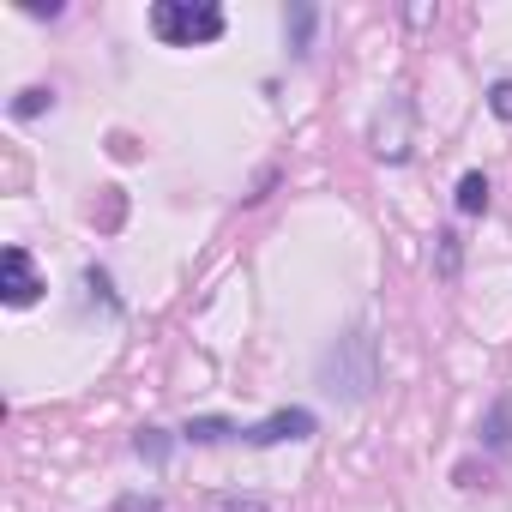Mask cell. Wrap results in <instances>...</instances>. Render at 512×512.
<instances>
[{
  "instance_id": "cell-7",
  "label": "cell",
  "mask_w": 512,
  "mask_h": 512,
  "mask_svg": "<svg viewBox=\"0 0 512 512\" xmlns=\"http://www.w3.org/2000/svg\"><path fill=\"white\" fill-rule=\"evenodd\" d=\"M482 440H488L494 452H506V446H512V404H506V398L488 410V422H482Z\"/></svg>"
},
{
  "instance_id": "cell-15",
  "label": "cell",
  "mask_w": 512,
  "mask_h": 512,
  "mask_svg": "<svg viewBox=\"0 0 512 512\" xmlns=\"http://www.w3.org/2000/svg\"><path fill=\"white\" fill-rule=\"evenodd\" d=\"M440 272H446V278L458 272V235H440Z\"/></svg>"
},
{
  "instance_id": "cell-11",
  "label": "cell",
  "mask_w": 512,
  "mask_h": 512,
  "mask_svg": "<svg viewBox=\"0 0 512 512\" xmlns=\"http://www.w3.org/2000/svg\"><path fill=\"white\" fill-rule=\"evenodd\" d=\"M133 446H139V458H151V464H163V458H169V434H163V428H139V440H133Z\"/></svg>"
},
{
  "instance_id": "cell-9",
  "label": "cell",
  "mask_w": 512,
  "mask_h": 512,
  "mask_svg": "<svg viewBox=\"0 0 512 512\" xmlns=\"http://www.w3.org/2000/svg\"><path fill=\"white\" fill-rule=\"evenodd\" d=\"M458 211H464V217L488 211V175H476V169H470V175L458 181Z\"/></svg>"
},
{
  "instance_id": "cell-13",
  "label": "cell",
  "mask_w": 512,
  "mask_h": 512,
  "mask_svg": "<svg viewBox=\"0 0 512 512\" xmlns=\"http://www.w3.org/2000/svg\"><path fill=\"white\" fill-rule=\"evenodd\" d=\"M115 512H163V500H157V494H121Z\"/></svg>"
},
{
  "instance_id": "cell-1",
  "label": "cell",
  "mask_w": 512,
  "mask_h": 512,
  "mask_svg": "<svg viewBox=\"0 0 512 512\" xmlns=\"http://www.w3.org/2000/svg\"><path fill=\"white\" fill-rule=\"evenodd\" d=\"M320 386L338 392V398H350V404H362V398L380 386V344H374L368 326L344 332V338L326 350V362H320Z\"/></svg>"
},
{
  "instance_id": "cell-14",
  "label": "cell",
  "mask_w": 512,
  "mask_h": 512,
  "mask_svg": "<svg viewBox=\"0 0 512 512\" xmlns=\"http://www.w3.org/2000/svg\"><path fill=\"white\" fill-rule=\"evenodd\" d=\"M488 109H494L500 121H512V79H500V85L488 91Z\"/></svg>"
},
{
  "instance_id": "cell-10",
  "label": "cell",
  "mask_w": 512,
  "mask_h": 512,
  "mask_svg": "<svg viewBox=\"0 0 512 512\" xmlns=\"http://www.w3.org/2000/svg\"><path fill=\"white\" fill-rule=\"evenodd\" d=\"M43 109H55V91H43V85H31V91L13 97V115H19V121H37Z\"/></svg>"
},
{
  "instance_id": "cell-8",
  "label": "cell",
  "mask_w": 512,
  "mask_h": 512,
  "mask_svg": "<svg viewBox=\"0 0 512 512\" xmlns=\"http://www.w3.org/2000/svg\"><path fill=\"white\" fill-rule=\"evenodd\" d=\"M284 37H290V49H296V55H308V43H314V7H290Z\"/></svg>"
},
{
  "instance_id": "cell-2",
  "label": "cell",
  "mask_w": 512,
  "mask_h": 512,
  "mask_svg": "<svg viewBox=\"0 0 512 512\" xmlns=\"http://www.w3.org/2000/svg\"><path fill=\"white\" fill-rule=\"evenodd\" d=\"M151 37L169 43V49H205V43L223 37V7H211V0H157Z\"/></svg>"
},
{
  "instance_id": "cell-12",
  "label": "cell",
  "mask_w": 512,
  "mask_h": 512,
  "mask_svg": "<svg viewBox=\"0 0 512 512\" xmlns=\"http://www.w3.org/2000/svg\"><path fill=\"white\" fill-rule=\"evenodd\" d=\"M85 290H91V302H103L109 314H121V302H115V290H109V272L91 266V272H85Z\"/></svg>"
},
{
  "instance_id": "cell-4",
  "label": "cell",
  "mask_w": 512,
  "mask_h": 512,
  "mask_svg": "<svg viewBox=\"0 0 512 512\" xmlns=\"http://www.w3.org/2000/svg\"><path fill=\"white\" fill-rule=\"evenodd\" d=\"M314 428H320L314 410H278V416H266V422L241 428V440H247V446H278V440H308Z\"/></svg>"
},
{
  "instance_id": "cell-6",
  "label": "cell",
  "mask_w": 512,
  "mask_h": 512,
  "mask_svg": "<svg viewBox=\"0 0 512 512\" xmlns=\"http://www.w3.org/2000/svg\"><path fill=\"white\" fill-rule=\"evenodd\" d=\"M229 434H241V428L223 422V416H193V422L181 428V440H193V446H217V440H229Z\"/></svg>"
},
{
  "instance_id": "cell-16",
  "label": "cell",
  "mask_w": 512,
  "mask_h": 512,
  "mask_svg": "<svg viewBox=\"0 0 512 512\" xmlns=\"http://www.w3.org/2000/svg\"><path fill=\"white\" fill-rule=\"evenodd\" d=\"M25 13H37V19H43V13L61 19V0H25Z\"/></svg>"
},
{
  "instance_id": "cell-5",
  "label": "cell",
  "mask_w": 512,
  "mask_h": 512,
  "mask_svg": "<svg viewBox=\"0 0 512 512\" xmlns=\"http://www.w3.org/2000/svg\"><path fill=\"white\" fill-rule=\"evenodd\" d=\"M205 512H284L272 494H205Z\"/></svg>"
},
{
  "instance_id": "cell-3",
  "label": "cell",
  "mask_w": 512,
  "mask_h": 512,
  "mask_svg": "<svg viewBox=\"0 0 512 512\" xmlns=\"http://www.w3.org/2000/svg\"><path fill=\"white\" fill-rule=\"evenodd\" d=\"M0 296H7V308H31L43 296V278L31 266V253L25 247H7L0 253Z\"/></svg>"
}]
</instances>
